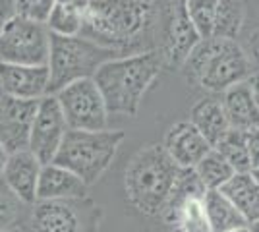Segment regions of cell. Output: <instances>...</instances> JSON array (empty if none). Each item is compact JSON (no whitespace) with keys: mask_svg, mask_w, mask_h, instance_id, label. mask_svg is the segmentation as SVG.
<instances>
[{"mask_svg":"<svg viewBox=\"0 0 259 232\" xmlns=\"http://www.w3.org/2000/svg\"><path fill=\"white\" fill-rule=\"evenodd\" d=\"M18 217V203L14 196L0 194V232L12 228V224Z\"/></svg>","mask_w":259,"mask_h":232,"instance_id":"83f0119b","label":"cell"},{"mask_svg":"<svg viewBox=\"0 0 259 232\" xmlns=\"http://www.w3.org/2000/svg\"><path fill=\"white\" fill-rule=\"evenodd\" d=\"M180 170L182 168L174 165L162 145H147L140 149L124 170L128 203L145 217H161Z\"/></svg>","mask_w":259,"mask_h":232,"instance_id":"3957f363","label":"cell"},{"mask_svg":"<svg viewBox=\"0 0 259 232\" xmlns=\"http://www.w3.org/2000/svg\"><path fill=\"white\" fill-rule=\"evenodd\" d=\"M203 207H205V215L211 232H232L248 226L246 219L238 213L236 207L219 190L217 192H205Z\"/></svg>","mask_w":259,"mask_h":232,"instance_id":"44dd1931","label":"cell"},{"mask_svg":"<svg viewBox=\"0 0 259 232\" xmlns=\"http://www.w3.org/2000/svg\"><path fill=\"white\" fill-rule=\"evenodd\" d=\"M162 149L180 168H194L213 147L190 120H180L168 128Z\"/></svg>","mask_w":259,"mask_h":232,"instance_id":"4fadbf2b","label":"cell"},{"mask_svg":"<svg viewBox=\"0 0 259 232\" xmlns=\"http://www.w3.org/2000/svg\"><path fill=\"white\" fill-rule=\"evenodd\" d=\"M251 176L255 178V182H257V186H259V168H255V170H251Z\"/></svg>","mask_w":259,"mask_h":232,"instance_id":"e575fe53","label":"cell"},{"mask_svg":"<svg viewBox=\"0 0 259 232\" xmlns=\"http://www.w3.org/2000/svg\"><path fill=\"white\" fill-rule=\"evenodd\" d=\"M223 109L227 114L228 126L238 132H251L259 128V107L253 101L246 81L236 83L225 91Z\"/></svg>","mask_w":259,"mask_h":232,"instance_id":"e0dca14e","label":"cell"},{"mask_svg":"<svg viewBox=\"0 0 259 232\" xmlns=\"http://www.w3.org/2000/svg\"><path fill=\"white\" fill-rule=\"evenodd\" d=\"M159 51H143L107 60L93 76L108 116H136L147 89L162 70Z\"/></svg>","mask_w":259,"mask_h":232,"instance_id":"7a4b0ae2","label":"cell"},{"mask_svg":"<svg viewBox=\"0 0 259 232\" xmlns=\"http://www.w3.org/2000/svg\"><path fill=\"white\" fill-rule=\"evenodd\" d=\"M162 51L159 53L162 64L180 68L190 56L192 49L199 43V35L188 20L184 10V0H168L164 8V31H162Z\"/></svg>","mask_w":259,"mask_h":232,"instance_id":"30bf717a","label":"cell"},{"mask_svg":"<svg viewBox=\"0 0 259 232\" xmlns=\"http://www.w3.org/2000/svg\"><path fill=\"white\" fill-rule=\"evenodd\" d=\"M66 132H68V126H66L64 114L60 111L58 101L54 95H47L37 105L27 149L35 155V159L41 165H49L53 163Z\"/></svg>","mask_w":259,"mask_h":232,"instance_id":"9c48e42d","label":"cell"},{"mask_svg":"<svg viewBox=\"0 0 259 232\" xmlns=\"http://www.w3.org/2000/svg\"><path fill=\"white\" fill-rule=\"evenodd\" d=\"M213 149L234 168V172H251L248 145H246V132H238V130L230 128L217 142Z\"/></svg>","mask_w":259,"mask_h":232,"instance_id":"cb8c5ba5","label":"cell"},{"mask_svg":"<svg viewBox=\"0 0 259 232\" xmlns=\"http://www.w3.org/2000/svg\"><path fill=\"white\" fill-rule=\"evenodd\" d=\"M2 232H22V230H16V228H8V230H2Z\"/></svg>","mask_w":259,"mask_h":232,"instance_id":"74e56055","label":"cell"},{"mask_svg":"<svg viewBox=\"0 0 259 232\" xmlns=\"http://www.w3.org/2000/svg\"><path fill=\"white\" fill-rule=\"evenodd\" d=\"M232 232H248V226H244V228H238V230H232Z\"/></svg>","mask_w":259,"mask_h":232,"instance_id":"8d00e7d4","label":"cell"},{"mask_svg":"<svg viewBox=\"0 0 259 232\" xmlns=\"http://www.w3.org/2000/svg\"><path fill=\"white\" fill-rule=\"evenodd\" d=\"M244 18H246V10L242 0H219L211 37L236 41L238 33L242 31V25H244Z\"/></svg>","mask_w":259,"mask_h":232,"instance_id":"603a6c76","label":"cell"},{"mask_svg":"<svg viewBox=\"0 0 259 232\" xmlns=\"http://www.w3.org/2000/svg\"><path fill=\"white\" fill-rule=\"evenodd\" d=\"M8 151L2 147V144H0V178H2V172H4V166H6V161H8Z\"/></svg>","mask_w":259,"mask_h":232,"instance_id":"1f68e13d","label":"cell"},{"mask_svg":"<svg viewBox=\"0 0 259 232\" xmlns=\"http://www.w3.org/2000/svg\"><path fill=\"white\" fill-rule=\"evenodd\" d=\"M41 163L35 159L29 149H22L8 155L2 178L10 194L18 201L33 205L37 203V180L41 172Z\"/></svg>","mask_w":259,"mask_h":232,"instance_id":"9a60e30c","label":"cell"},{"mask_svg":"<svg viewBox=\"0 0 259 232\" xmlns=\"http://www.w3.org/2000/svg\"><path fill=\"white\" fill-rule=\"evenodd\" d=\"M81 199L68 201H37L33 209L31 224L35 232H85V222L95 221L99 207L89 211L85 217L77 205Z\"/></svg>","mask_w":259,"mask_h":232,"instance_id":"7c38bea8","label":"cell"},{"mask_svg":"<svg viewBox=\"0 0 259 232\" xmlns=\"http://www.w3.org/2000/svg\"><path fill=\"white\" fill-rule=\"evenodd\" d=\"M51 33L43 23L16 16L0 33V62L22 66H47Z\"/></svg>","mask_w":259,"mask_h":232,"instance_id":"52a82bcc","label":"cell"},{"mask_svg":"<svg viewBox=\"0 0 259 232\" xmlns=\"http://www.w3.org/2000/svg\"><path fill=\"white\" fill-rule=\"evenodd\" d=\"M195 176L199 178L201 186L205 192H217L227 184L230 178L234 176V168L228 165L227 161L217 153L215 149H211L209 153L194 166Z\"/></svg>","mask_w":259,"mask_h":232,"instance_id":"7402d4cb","label":"cell"},{"mask_svg":"<svg viewBox=\"0 0 259 232\" xmlns=\"http://www.w3.org/2000/svg\"><path fill=\"white\" fill-rule=\"evenodd\" d=\"M164 222L168 226H178L186 232H211L203 207V198H192L184 201Z\"/></svg>","mask_w":259,"mask_h":232,"instance_id":"d4e9b609","label":"cell"},{"mask_svg":"<svg viewBox=\"0 0 259 232\" xmlns=\"http://www.w3.org/2000/svg\"><path fill=\"white\" fill-rule=\"evenodd\" d=\"M16 18V0H0V33Z\"/></svg>","mask_w":259,"mask_h":232,"instance_id":"f546056e","label":"cell"},{"mask_svg":"<svg viewBox=\"0 0 259 232\" xmlns=\"http://www.w3.org/2000/svg\"><path fill=\"white\" fill-rule=\"evenodd\" d=\"M89 2L91 0H56L53 12L45 23L49 33L60 37L81 35Z\"/></svg>","mask_w":259,"mask_h":232,"instance_id":"d6986e66","label":"cell"},{"mask_svg":"<svg viewBox=\"0 0 259 232\" xmlns=\"http://www.w3.org/2000/svg\"><path fill=\"white\" fill-rule=\"evenodd\" d=\"M246 83H248L251 97H253V101L257 103V107H259V70L253 72V74H249L248 79H246Z\"/></svg>","mask_w":259,"mask_h":232,"instance_id":"4dcf8cb0","label":"cell"},{"mask_svg":"<svg viewBox=\"0 0 259 232\" xmlns=\"http://www.w3.org/2000/svg\"><path fill=\"white\" fill-rule=\"evenodd\" d=\"M251 49H253V56L259 60V29L253 35V41H251Z\"/></svg>","mask_w":259,"mask_h":232,"instance_id":"d6a6232c","label":"cell"},{"mask_svg":"<svg viewBox=\"0 0 259 232\" xmlns=\"http://www.w3.org/2000/svg\"><path fill=\"white\" fill-rule=\"evenodd\" d=\"M219 192L236 207L248 224L259 219V186L251 172H236Z\"/></svg>","mask_w":259,"mask_h":232,"instance_id":"ac0fdd59","label":"cell"},{"mask_svg":"<svg viewBox=\"0 0 259 232\" xmlns=\"http://www.w3.org/2000/svg\"><path fill=\"white\" fill-rule=\"evenodd\" d=\"M190 122L197 128V132L205 137L211 147L230 130L223 103L217 99H201L195 103L190 112Z\"/></svg>","mask_w":259,"mask_h":232,"instance_id":"ffe728a7","label":"cell"},{"mask_svg":"<svg viewBox=\"0 0 259 232\" xmlns=\"http://www.w3.org/2000/svg\"><path fill=\"white\" fill-rule=\"evenodd\" d=\"M188 79L207 91H227L246 81L251 64L242 44L232 39H201L182 64Z\"/></svg>","mask_w":259,"mask_h":232,"instance_id":"277c9868","label":"cell"},{"mask_svg":"<svg viewBox=\"0 0 259 232\" xmlns=\"http://www.w3.org/2000/svg\"><path fill=\"white\" fill-rule=\"evenodd\" d=\"M124 140L126 133L122 130H68L53 163L64 166L66 170L81 178L87 186H91L110 168Z\"/></svg>","mask_w":259,"mask_h":232,"instance_id":"5b68a950","label":"cell"},{"mask_svg":"<svg viewBox=\"0 0 259 232\" xmlns=\"http://www.w3.org/2000/svg\"><path fill=\"white\" fill-rule=\"evenodd\" d=\"M2 95H4V91H2V87H0V97H2Z\"/></svg>","mask_w":259,"mask_h":232,"instance_id":"f35d334b","label":"cell"},{"mask_svg":"<svg viewBox=\"0 0 259 232\" xmlns=\"http://www.w3.org/2000/svg\"><path fill=\"white\" fill-rule=\"evenodd\" d=\"M153 22L151 0H91L81 37L124 56L151 33Z\"/></svg>","mask_w":259,"mask_h":232,"instance_id":"6da1fadb","label":"cell"},{"mask_svg":"<svg viewBox=\"0 0 259 232\" xmlns=\"http://www.w3.org/2000/svg\"><path fill=\"white\" fill-rule=\"evenodd\" d=\"M246 145H248L249 166H251V170H255L259 168V128L246 132Z\"/></svg>","mask_w":259,"mask_h":232,"instance_id":"f1b7e54d","label":"cell"},{"mask_svg":"<svg viewBox=\"0 0 259 232\" xmlns=\"http://www.w3.org/2000/svg\"><path fill=\"white\" fill-rule=\"evenodd\" d=\"M87 186L81 178L54 163L41 166L37 180V201H68L87 198Z\"/></svg>","mask_w":259,"mask_h":232,"instance_id":"2e32d148","label":"cell"},{"mask_svg":"<svg viewBox=\"0 0 259 232\" xmlns=\"http://www.w3.org/2000/svg\"><path fill=\"white\" fill-rule=\"evenodd\" d=\"M248 232H259V219L248 224Z\"/></svg>","mask_w":259,"mask_h":232,"instance_id":"836d02e7","label":"cell"},{"mask_svg":"<svg viewBox=\"0 0 259 232\" xmlns=\"http://www.w3.org/2000/svg\"><path fill=\"white\" fill-rule=\"evenodd\" d=\"M116 56H120L118 53L93 43L81 35H51V53L47 62L49 95L58 93L60 89L79 79H93L99 68Z\"/></svg>","mask_w":259,"mask_h":232,"instance_id":"8992f818","label":"cell"},{"mask_svg":"<svg viewBox=\"0 0 259 232\" xmlns=\"http://www.w3.org/2000/svg\"><path fill=\"white\" fill-rule=\"evenodd\" d=\"M39 101L14 99L8 95L0 97V144L8 153L27 149Z\"/></svg>","mask_w":259,"mask_h":232,"instance_id":"8fae6325","label":"cell"},{"mask_svg":"<svg viewBox=\"0 0 259 232\" xmlns=\"http://www.w3.org/2000/svg\"><path fill=\"white\" fill-rule=\"evenodd\" d=\"M151 2H153V0H151Z\"/></svg>","mask_w":259,"mask_h":232,"instance_id":"ab89813d","label":"cell"},{"mask_svg":"<svg viewBox=\"0 0 259 232\" xmlns=\"http://www.w3.org/2000/svg\"><path fill=\"white\" fill-rule=\"evenodd\" d=\"M0 87L4 95L14 99H43L49 95V68L0 62Z\"/></svg>","mask_w":259,"mask_h":232,"instance_id":"5bb4252c","label":"cell"},{"mask_svg":"<svg viewBox=\"0 0 259 232\" xmlns=\"http://www.w3.org/2000/svg\"><path fill=\"white\" fill-rule=\"evenodd\" d=\"M168 232H186V230H182V228H178V226H170V230Z\"/></svg>","mask_w":259,"mask_h":232,"instance_id":"d590c367","label":"cell"},{"mask_svg":"<svg viewBox=\"0 0 259 232\" xmlns=\"http://www.w3.org/2000/svg\"><path fill=\"white\" fill-rule=\"evenodd\" d=\"M54 97L64 114L68 130H81V132L107 130L108 112L103 95L93 79L74 81L64 89H60L58 93H54Z\"/></svg>","mask_w":259,"mask_h":232,"instance_id":"ba28073f","label":"cell"},{"mask_svg":"<svg viewBox=\"0 0 259 232\" xmlns=\"http://www.w3.org/2000/svg\"><path fill=\"white\" fill-rule=\"evenodd\" d=\"M56 0H16V16L35 23H47Z\"/></svg>","mask_w":259,"mask_h":232,"instance_id":"4316f807","label":"cell"},{"mask_svg":"<svg viewBox=\"0 0 259 232\" xmlns=\"http://www.w3.org/2000/svg\"><path fill=\"white\" fill-rule=\"evenodd\" d=\"M217 4L219 0H184V10L194 25L199 39H209L213 35Z\"/></svg>","mask_w":259,"mask_h":232,"instance_id":"484cf974","label":"cell"}]
</instances>
